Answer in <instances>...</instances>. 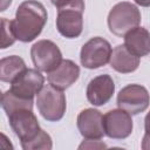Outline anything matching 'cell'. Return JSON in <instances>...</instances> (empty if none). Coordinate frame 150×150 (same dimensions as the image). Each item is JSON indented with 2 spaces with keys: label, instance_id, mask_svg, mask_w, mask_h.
<instances>
[{
  "label": "cell",
  "instance_id": "1",
  "mask_svg": "<svg viewBox=\"0 0 150 150\" xmlns=\"http://www.w3.org/2000/svg\"><path fill=\"white\" fill-rule=\"evenodd\" d=\"M46 22L47 11L45 6L36 0H26L19 5L12 26L18 40L30 42L40 35Z\"/></svg>",
  "mask_w": 150,
  "mask_h": 150
},
{
  "label": "cell",
  "instance_id": "2",
  "mask_svg": "<svg viewBox=\"0 0 150 150\" xmlns=\"http://www.w3.org/2000/svg\"><path fill=\"white\" fill-rule=\"evenodd\" d=\"M141 22L139 9L131 2L122 1L116 4L108 15V26L112 34L125 35L129 30L138 27Z\"/></svg>",
  "mask_w": 150,
  "mask_h": 150
},
{
  "label": "cell",
  "instance_id": "3",
  "mask_svg": "<svg viewBox=\"0 0 150 150\" xmlns=\"http://www.w3.org/2000/svg\"><path fill=\"white\" fill-rule=\"evenodd\" d=\"M36 104L42 117L50 122L60 121L66 112V96L61 89L50 83L43 86L38 93Z\"/></svg>",
  "mask_w": 150,
  "mask_h": 150
},
{
  "label": "cell",
  "instance_id": "4",
  "mask_svg": "<svg viewBox=\"0 0 150 150\" xmlns=\"http://www.w3.org/2000/svg\"><path fill=\"white\" fill-rule=\"evenodd\" d=\"M111 52V46L105 39L95 36L82 46L80 60L84 68L96 69L110 61Z\"/></svg>",
  "mask_w": 150,
  "mask_h": 150
},
{
  "label": "cell",
  "instance_id": "5",
  "mask_svg": "<svg viewBox=\"0 0 150 150\" xmlns=\"http://www.w3.org/2000/svg\"><path fill=\"white\" fill-rule=\"evenodd\" d=\"M30 56L34 66L41 70L49 73L62 62L60 48L50 40H40L30 48Z\"/></svg>",
  "mask_w": 150,
  "mask_h": 150
},
{
  "label": "cell",
  "instance_id": "6",
  "mask_svg": "<svg viewBox=\"0 0 150 150\" xmlns=\"http://www.w3.org/2000/svg\"><path fill=\"white\" fill-rule=\"evenodd\" d=\"M8 118L13 131L20 138L21 145L32 141L41 130L38 118L30 109H18L9 114Z\"/></svg>",
  "mask_w": 150,
  "mask_h": 150
},
{
  "label": "cell",
  "instance_id": "7",
  "mask_svg": "<svg viewBox=\"0 0 150 150\" xmlns=\"http://www.w3.org/2000/svg\"><path fill=\"white\" fill-rule=\"evenodd\" d=\"M150 103L148 90L141 84H129L122 88L117 95V105L131 115L144 111Z\"/></svg>",
  "mask_w": 150,
  "mask_h": 150
},
{
  "label": "cell",
  "instance_id": "8",
  "mask_svg": "<svg viewBox=\"0 0 150 150\" xmlns=\"http://www.w3.org/2000/svg\"><path fill=\"white\" fill-rule=\"evenodd\" d=\"M103 128L108 137L123 139L132 132V120L128 111L123 109L109 110L103 116Z\"/></svg>",
  "mask_w": 150,
  "mask_h": 150
},
{
  "label": "cell",
  "instance_id": "9",
  "mask_svg": "<svg viewBox=\"0 0 150 150\" xmlns=\"http://www.w3.org/2000/svg\"><path fill=\"white\" fill-rule=\"evenodd\" d=\"M45 79L38 69H25L11 84V91L23 100H33L43 87Z\"/></svg>",
  "mask_w": 150,
  "mask_h": 150
},
{
  "label": "cell",
  "instance_id": "10",
  "mask_svg": "<svg viewBox=\"0 0 150 150\" xmlns=\"http://www.w3.org/2000/svg\"><path fill=\"white\" fill-rule=\"evenodd\" d=\"M77 128L81 135L89 139H100L105 135L103 116L96 109H84L77 116Z\"/></svg>",
  "mask_w": 150,
  "mask_h": 150
},
{
  "label": "cell",
  "instance_id": "11",
  "mask_svg": "<svg viewBox=\"0 0 150 150\" xmlns=\"http://www.w3.org/2000/svg\"><path fill=\"white\" fill-rule=\"evenodd\" d=\"M115 91V83L110 75L103 74L94 77L87 87V98L93 105H103Z\"/></svg>",
  "mask_w": 150,
  "mask_h": 150
},
{
  "label": "cell",
  "instance_id": "12",
  "mask_svg": "<svg viewBox=\"0 0 150 150\" xmlns=\"http://www.w3.org/2000/svg\"><path fill=\"white\" fill-rule=\"evenodd\" d=\"M82 11L79 9H61L57 11L56 18V28L59 33L68 39L79 38L83 28Z\"/></svg>",
  "mask_w": 150,
  "mask_h": 150
},
{
  "label": "cell",
  "instance_id": "13",
  "mask_svg": "<svg viewBox=\"0 0 150 150\" xmlns=\"http://www.w3.org/2000/svg\"><path fill=\"white\" fill-rule=\"evenodd\" d=\"M80 76L79 66L71 60H62V62L48 73V82L57 89L64 90L69 88Z\"/></svg>",
  "mask_w": 150,
  "mask_h": 150
},
{
  "label": "cell",
  "instance_id": "14",
  "mask_svg": "<svg viewBox=\"0 0 150 150\" xmlns=\"http://www.w3.org/2000/svg\"><path fill=\"white\" fill-rule=\"evenodd\" d=\"M124 46L134 55L145 56L150 53V33L143 27H135L124 35Z\"/></svg>",
  "mask_w": 150,
  "mask_h": 150
},
{
  "label": "cell",
  "instance_id": "15",
  "mask_svg": "<svg viewBox=\"0 0 150 150\" xmlns=\"http://www.w3.org/2000/svg\"><path fill=\"white\" fill-rule=\"evenodd\" d=\"M109 63L116 71L127 74L135 71L138 68L139 57L130 53L124 45H118L112 49Z\"/></svg>",
  "mask_w": 150,
  "mask_h": 150
},
{
  "label": "cell",
  "instance_id": "16",
  "mask_svg": "<svg viewBox=\"0 0 150 150\" xmlns=\"http://www.w3.org/2000/svg\"><path fill=\"white\" fill-rule=\"evenodd\" d=\"M26 68L25 61L16 55L7 56L0 61V80L12 83Z\"/></svg>",
  "mask_w": 150,
  "mask_h": 150
},
{
  "label": "cell",
  "instance_id": "17",
  "mask_svg": "<svg viewBox=\"0 0 150 150\" xmlns=\"http://www.w3.org/2000/svg\"><path fill=\"white\" fill-rule=\"evenodd\" d=\"M1 105L6 111L7 116L18 109H33V100H23L14 95L11 90H7L1 96Z\"/></svg>",
  "mask_w": 150,
  "mask_h": 150
},
{
  "label": "cell",
  "instance_id": "18",
  "mask_svg": "<svg viewBox=\"0 0 150 150\" xmlns=\"http://www.w3.org/2000/svg\"><path fill=\"white\" fill-rule=\"evenodd\" d=\"M21 146L25 150H39V149L49 150L53 146V142H52L50 136L43 129H41L40 132L32 141H29L28 143H26V144H23Z\"/></svg>",
  "mask_w": 150,
  "mask_h": 150
},
{
  "label": "cell",
  "instance_id": "19",
  "mask_svg": "<svg viewBox=\"0 0 150 150\" xmlns=\"http://www.w3.org/2000/svg\"><path fill=\"white\" fill-rule=\"evenodd\" d=\"M15 40H18V39L13 30L12 20L2 18L1 19V48L5 49V48L9 47L11 45H13L15 42Z\"/></svg>",
  "mask_w": 150,
  "mask_h": 150
},
{
  "label": "cell",
  "instance_id": "20",
  "mask_svg": "<svg viewBox=\"0 0 150 150\" xmlns=\"http://www.w3.org/2000/svg\"><path fill=\"white\" fill-rule=\"evenodd\" d=\"M52 4L57 8V11L61 9H79L84 11V1L83 0H50Z\"/></svg>",
  "mask_w": 150,
  "mask_h": 150
},
{
  "label": "cell",
  "instance_id": "21",
  "mask_svg": "<svg viewBox=\"0 0 150 150\" xmlns=\"http://www.w3.org/2000/svg\"><path fill=\"white\" fill-rule=\"evenodd\" d=\"M101 149V148H105V144L104 143H101L100 142V139H95V142L94 143H91V144H88L87 142H83L80 146H79V149Z\"/></svg>",
  "mask_w": 150,
  "mask_h": 150
},
{
  "label": "cell",
  "instance_id": "22",
  "mask_svg": "<svg viewBox=\"0 0 150 150\" xmlns=\"http://www.w3.org/2000/svg\"><path fill=\"white\" fill-rule=\"evenodd\" d=\"M142 149L143 150H150V136L149 135H144L143 139H142Z\"/></svg>",
  "mask_w": 150,
  "mask_h": 150
},
{
  "label": "cell",
  "instance_id": "23",
  "mask_svg": "<svg viewBox=\"0 0 150 150\" xmlns=\"http://www.w3.org/2000/svg\"><path fill=\"white\" fill-rule=\"evenodd\" d=\"M144 128H145V134L150 136V111L146 114L145 120H144Z\"/></svg>",
  "mask_w": 150,
  "mask_h": 150
},
{
  "label": "cell",
  "instance_id": "24",
  "mask_svg": "<svg viewBox=\"0 0 150 150\" xmlns=\"http://www.w3.org/2000/svg\"><path fill=\"white\" fill-rule=\"evenodd\" d=\"M137 5L143 6V7H149L150 6V0H134Z\"/></svg>",
  "mask_w": 150,
  "mask_h": 150
},
{
  "label": "cell",
  "instance_id": "25",
  "mask_svg": "<svg viewBox=\"0 0 150 150\" xmlns=\"http://www.w3.org/2000/svg\"><path fill=\"white\" fill-rule=\"evenodd\" d=\"M12 0H1V9L0 11H5L7 8L8 5H11Z\"/></svg>",
  "mask_w": 150,
  "mask_h": 150
}]
</instances>
